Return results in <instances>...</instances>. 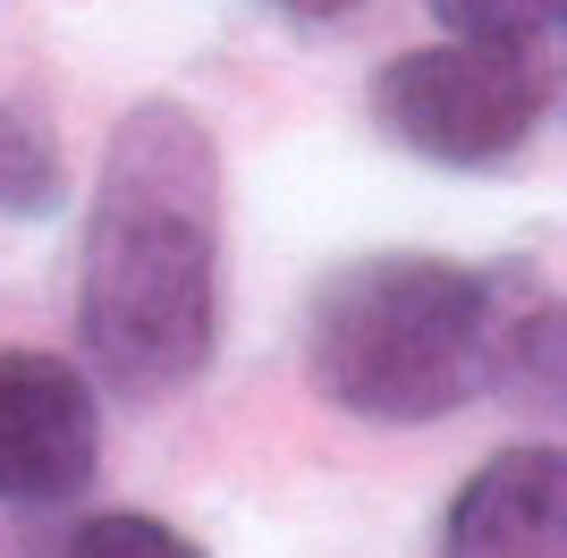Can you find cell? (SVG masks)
I'll return each mask as SVG.
<instances>
[{
    "instance_id": "8992f818",
    "label": "cell",
    "mask_w": 567,
    "mask_h": 558,
    "mask_svg": "<svg viewBox=\"0 0 567 558\" xmlns=\"http://www.w3.org/2000/svg\"><path fill=\"white\" fill-rule=\"evenodd\" d=\"M51 204H60V144H51L34 102H9L0 111V211L34 220Z\"/></svg>"
},
{
    "instance_id": "277c9868",
    "label": "cell",
    "mask_w": 567,
    "mask_h": 558,
    "mask_svg": "<svg viewBox=\"0 0 567 558\" xmlns=\"http://www.w3.org/2000/svg\"><path fill=\"white\" fill-rule=\"evenodd\" d=\"M102 465L94 381L51 348H0V508L76 499Z\"/></svg>"
},
{
    "instance_id": "9c48e42d",
    "label": "cell",
    "mask_w": 567,
    "mask_h": 558,
    "mask_svg": "<svg viewBox=\"0 0 567 558\" xmlns=\"http://www.w3.org/2000/svg\"><path fill=\"white\" fill-rule=\"evenodd\" d=\"M60 558H204L178 525H162V516H136V508H111V516H85L69 541H60Z\"/></svg>"
},
{
    "instance_id": "30bf717a",
    "label": "cell",
    "mask_w": 567,
    "mask_h": 558,
    "mask_svg": "<svg viewBox=\"0 0 567 558\" xmlns=\"http://www.w3.org/2000/svg\"><path fill=\"white\" fill-rule=\"evenodd\" d=\"M271 9H288V18H306V25H331V18H355L364 0H271Z\"/></svg>"
},
{
    "instance_id": "ba28073f",
    "label": "cell",
    "mask_w": 567,
    "mask_h": 558,
    "mask_svg": "<svg viewBox=\"0 0 567 558\" xmlns=\"http://www.w3.org/2000/svg\"><path fill=\"white\" fill-rule=\"evenodd\" d=\"M567 0H432V18L450 25V43H499V51H534L559 34Z\"/></svg>"
},
{
    "instance_id": "3957f363",
    "label": "cell",
    "mask_w": 567,
    "mask_h": 558,
    "mask_svg": "<svg viewBox=\"0 0 567 558\" xmlns=\"http://www.w3.org/2000/svg\"><path fill=\"white\" fill-rule=\"evenodd\" d=\"M373 118L415 162L499 169L550 118V69L534 51H499V43H424L373 76Z\"/></svg>"
},
{
    "instance_id": "7a4b0ae2",
    "label": "cell",
    "mask_w": 567,
    "mask_h": 558,
    "mask_svg": "<svg viewBox=\"0 0 567 558\" xmlns=\"http://www.w3.org/2000/svg\"><path fill=\"white\" fill-rule=\"evenodd\" d=\"M499 339V288L441 255H373L313 297L306 381L355 423H441L457 415Z\"/></svg>"
},
{
    "instance_id": "52a82bcc",
    "label": "cell",
    "mask_w": 567,
    "mask_h": 558,
    "mask_svg": "<svg viewBox=\"0 0 567 558\" xmlns=\"http://www.w3.org/2000/svg\"><path fill=\"white\" fill-rule=\"evenodd\" d=\"M483 381H499V390L517 397V406H559V304H534V313H517V322H499L492 339V372Z\"/></svg>"
},
{
    "instance_id": "5b68a950",
    "label": "cell",
    "mask_w": 567,
    "mask_h": 558,
    "mask_svg": "<svg viewBox=\"0 0 567 558\" xmlns=\"http://www.w3.org/2000/svg\"><path fill=\"white\" fill-rule=\"evenodd\" d=\"M441 558H567V457L517 441L457 483Z\"/></svg>"
},
{
    "instance_id": "6da1fadb",
    "label": "cell",
    "mask_w": 567,
    "mask_h": 558,
    "mask_svg": "<svg viewBox=\"0 0 567 558\" xmlns=\"http://www.w3.org/2000/svg\"><path fill=\"white\" fill-rule=\"evenodd\" d=\"M76 339L118 397H169L220 348V153L178 102L111 127L76 262Z\"/></svg>"
}]
</instances>
